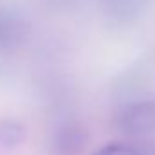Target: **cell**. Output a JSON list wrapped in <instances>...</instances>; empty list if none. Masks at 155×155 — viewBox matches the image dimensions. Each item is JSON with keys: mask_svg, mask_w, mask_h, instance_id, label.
Masks as SVG:
<instances>
[{"mask_svg": "<svg viewBox=\"0 0 155 155\" xmlns=\"http://www.w3.org/2000/svg\"><path fill=\"white\" fill-rule=\"evenodd\" d=\"M114 124L126 135H146L155 132V99H137L123 105Z\"/></svg>", "mask_w": 155, "mask_h": 155, "instance_id": "obj_1", "label": "cell"}, {"mask_svg": "<svg viewBox=\"0 0 155 155\" xmlns=\"http://www.w3.org/2000/svg\"><path fill=\"white\" fill-rule=\"evenodd\" d=\"M87 146V130L79 123H61L49 141L51 155H81Z\"/></svg>", "mask_w": 155, "mask_h": 155, "instance_id": "obj_3", "label": "cell"}, {"mask_svg": "<svg viewBox=\"0 0 155 155\" xmlns=\"http://www.w3.org/2000/svg\"><path fill=\"white\" fill-rule=\"evenodd\" d=\"M27 137V128L22 121L15 117H0V148L15 150L24 144Z\"/></svg>", "mask_w": 155, "mask_h": 155, "instance_id": "obj_4", "label": "cell"}, {"mask_svg": "<svg viewBox=\"0 0 155 155\" xmlns=\"http://www.w3.org/2000/svg\"><path fill=\"white\" fill-rule=\"evenodd\" d=\"M144 4H146V0H108L107 15L117 24L134 22L143 13Z\"/></svg>", "mask_w": 155, "mask_h": 155, "instance_id": "obj_5", "label": "cell"}, {"mask_svg": "<svg viewBox=\"0 0 155 155\" xmlns=\"http://www.w3.org/2000/svg\"><path fill=\"white\" fill-rule=\"evenodd\" d=\"M27 36V22L18 9L0 4V60L5 61Z\"/></svg>", "mask_w": 155, "mask_h": 155, "instance_id": "obj_2", "label": "cell"}, {"mask_svg": "<svg viewBox=\"0 0 155 155\" xmlns=\"http://www.w3.org/2000/svg\"><path fill=\"white\" fill-rule=\"evenodd\" d=\"M92 155H155L152 148L134 143H112Z\"/></svg>", "mask_w": 155, "mask_h": 155, "instance_id": "obj_6", "label": "cell"}]
</instances>
